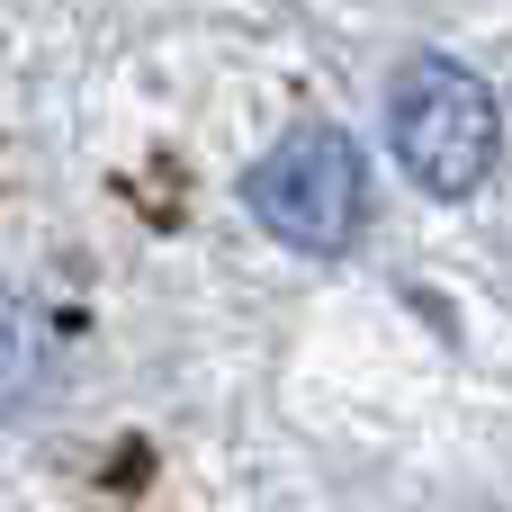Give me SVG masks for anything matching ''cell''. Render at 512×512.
<instances>
[{
  "label": "cell",
  "mask_w": 512,
  "mask_h": 512,
  "mask_svg": "<svg viewBox=\"0 0 512 512\" xmlns=\"http://www.w3.org/2000/svg\"><path fill=\"white\" fill-rule=\"evenodd\" d=\"M243 207L288 243V252H342L369 216V153L342 126H288L252 171Z\"/></svg>",
  "instance_id": "2"
},
{
  "label": "cell",
  "mask_w": 512,
  "mask_h": 512,
  "mask_svg": "<svg viewBox=\"0 0 512 512\" xmlns=\"http://www.w3.org/2000/svg\"><path fill=\"white\" fill-rule=\"evenodd\" d=\"M387 135H396V162L414 171V189L432 198H477L495 153H504V108L495 90L450 63V54H414L387 90Z\"/></svg>",
  "instance_id": "1"
},
{
  "label": "cell",
  "mask_w": 512,
  "mask_h": 512,
  "mask_svg": "<svg viewBox=\"0 0 512 512\" xmlns=\"http://www.w3.org/2000/svg\"><path fill=\"white\" fill-rule=\"evenodd\" d=\"M36 378H45V324H36L18 297H0V414L27 405Z\"/></svg>",
  "instance_id": "3"
}]
</instances>
